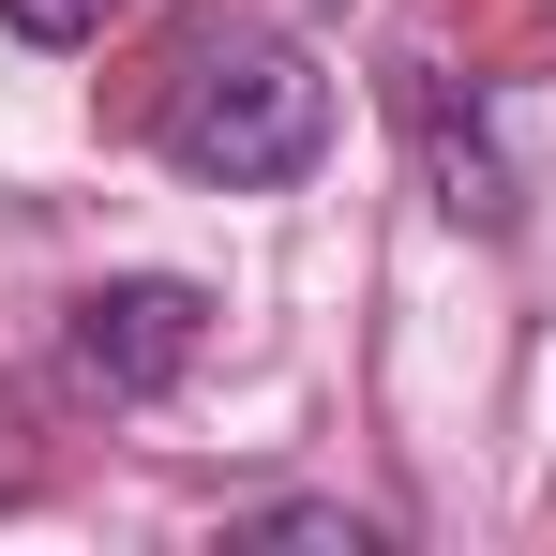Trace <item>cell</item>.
Wrapping results in <instances>:
<instances>
[{
	"instance_id": "cell-1",
	"label": "cell",
	"mask_w": 556,
	"mask_h": 556,
	"mask_svg": "<svg viewBox=\"0 0 556 556\" xmlns=\"http://www.w3.org/2000/svg\"><path fill=\"white\" fill-rule=\"evenodd\" d=\"M151 136H166V166L211 181V195H286L316 151H331V76H316L286 30L226 15V30H195V46H181Z\"/></svg>"
},
{
	"instance_id": "cell-2",
	"label": "cell",
	"mask_w": 556,
	"mask_h": 556,
	"mask_svg": "<svg viewBox=\"0 0 556 556\" xmlns=\"http://www.w3.org/2000/svg\"><path fill=\"white\" fill-rule=\"evenodd\" d=\"M61 346H76V376H91L105 406H151V391H181V362L211 346V301H195L181 271H121V286H91V301L61 316Z\"/></svg>"
},
{
	"instance_id": "cell-3",
	"label": "cell",
	"mask_w": 556,
	"mask_h": 556,
	"mask_svg": "<svg viewBox=\"0 0 556 556\" xmlns=\"http://www.w3.org/2000/svg\"><path fill=\"white\" fill-rule=\"evenodd\" d=\"M391 105H406V136H421V166H437V211H452V226H511V166H496L481 105H452L437 61H391Z\"/></svg>"
},
{
	"instance_id": "cell-4",
	"label": "cell",
	"mask_w": 556,
	"mask_h": 556,
	"mask_svg": "<svg viewBox=\"0 0 556 556\" xmlns=\"http://www.w3.org/2000/svg\"><path fill=\"white\" fill-rule=\"evenodd\" d=\"M226 542H346V556H376L391 527H376V511H331V496H286V511H241Z\"/></svg>"
},
{
	"instance_id": "cell-5",
	"label": "cell",
	"mask_w": 556,
	"mask_h": 556,
	"mask_svg": "<svg viewBox=\"0 0 556 556\" xmlns=\"http://www.w3.org/2000/svg\"><path fill=\"white\" fill-rule=\"evenodd\" d=\"M105 15H121V0H0V30H15V46H91Z\"/></svg>"
}]
</instances>
